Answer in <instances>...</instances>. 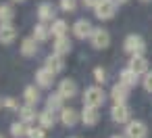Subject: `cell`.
I'll list each match as a JSON object with an SVG mask.
<instances>
[{
	"instance_id": "6da1fadb",
	"label": "cell",
	"mask_w": 152,
	"mask_h": 138,
	"mask_svg": "<svg viewBox=\"0 0 152 138\" xmlns=\"http://www.w3.org/2000/svg\"><path fill=\"white\" fill-rule=\"evenodd\" d=\"M117 0H100V2L96 4V9H94V15L100 19V21H108V19H113L115 17V13H117Z\"/></svg>"
},
{
	"instance_id": "7a4b0ae2",
	"label": "cell",
	"mask_w": 152,
	"mask_h": 138,
	"mask_svg": "<svg viewBox=\"0 0 152 138\" xmlns=\"http://www.w3.org/2000/svg\"><path fill=\"white\" fill-rule=\"evenodd\" d=\"M123 48H125V52H129V55H144V50H146V42H144L142 36L129 34V36L125 38V42H123Z\"/></svg>"
},
{
	"instance_id": "3957f363",
	"label": "cell",
	"mask_w": 152,
	"mask_h": 138,
	"mask_svg": "<svg viewBox=\"0 0 152 138\" xmlns=\"http://www.w3.org/2000/svg\"><path fill=\"white\" fill-rule=\"evenodd\" d=\"M104 92H102V88L100 86H90V88H86V92H83V105H92V107H100L102 103H104Z\"/></svg>"
},
{
	"instance_id": "277c9868",
	"label": "cell",
	"mask_w": 152,
	"mask_h": 138,
	"mask_svg": "<svg viewBox=\"0 0 152 138\" xmlns=\"http://www.w3.org/2000/svg\"><path fill=\"white\" fill-rule=\"evenodd\" d=\"M125 136L127 138H146L148 136V128L140 119H129L127 125H125Z\"/></svg>"
},
{
	"instance_id": "5b68a950",
	"label": "cell",
	"mask_w": 152,
	"mask_h": 138,
	"mask_svg": "<svg viewBox=\"0 0 152 138\" xmlns=\"http://www.w3.org/2000/svg\"><path fill=\"white\" fill-rule=\"evenodd\" d=\"M90 44H92L96 50L106 48V46L110 44V36H108V32H106V30H102V27L94 30V32H92V36H90Z\"/></svg>"
},
{
	"instance_id": "8992f818",
	"label": "cell",
	"mask_w": 152,
	"mask_h": 138,
	"mask_svg": "<svg viewBox=\"0 0 152 138\" xmlns=\"http://www.w3.org/2000/svg\"><path fill=\"white\" fill-rule=\"evenodd\" d=\"M129 107L125 103H115V107L110 109V119L115 123H127L129 121Z\"/></svg>"
},
{
	"instance_id": "52a82bcc",
	"label": "cell",
	"mask_w": 152,
	"mask_h": 138,
	"mask_svg": "<svg viewBox=\"0 0 152 138\" xmlns=\"http://www.w3.org/2000/svg\"><path fill=\"white\" fill-rule=\"evenodd\" d=\"M92 32H94V27H92V23H90L88 19H77L75 25H73V34H75V38H79V40H86V38L90 40Z\"/></svg>"
},
{
	"instance_id": "ba28073f",
	"label": "cell",
	"mask_w": 152,
	"mask_h": 138,
	"mask_svg": "<svg viewBox=\"0 0 152 138\" xmlns=\"http://www.w3.org/2000/svg\"><path fill=\"white\" fill-rule=\"evenodd\" d=\"M54 71L52 69H48V67H42V69H38L36 71V82H38V86L40 88H50L52 84H54Z\"/></svg>"
},
{
	"instance_id": "9c48e42d",
	"label": "cell",
	"mask_w": 152,
	"mask_h": 138,
	"mask_svg": "<svg viewBox=\"0 0 152 138\" xmlns=\"http://www.w3.org/2000/svg\"><path fill=\"white\" fill-rule=\"evenodd\" d=\"M98 119H100L98 107H92V105H83V111H81V121H83V125L92 128V125H96V123H98Z\"/></svg>"
},
{
	"instance_id": "30bf717a",
	"label": "cell",
	"mask_w": 152,
	"mask_h": 138,
	"mask_svg": "<svg viewBox=\"0 0 152 138\" xmlns=\"http://www.w3.org/2000/svg\"><path fill=\"white\" fill-rule=\"evenodd\" d=\"M17 38V30L13 23H0V44H13Z\"/></svg>"
},
{
	"instance_id": "8fae6325",
	"label": "cell",
	"mask_w": 152,
	"mask_h": 138,
	"mask_svg": "<svg viewBox=\"0 0 152 138\" xmlns=\"http://www.w3.org/2000/svg\"><path fill=\"white\" fill-rule=\"evenodd\" d=\"M110 98H113V103H127V98H129V86H125L123 82L115 84L113 90H110Z\"/></svg>"
},
{
	"instance_id": "7c38bea8",
	"label": "cell",
	"mask_w": 152,
	"mask_h": 138,
	"mask_svg": "<svg viewBox=\"0 0 152 138\" xmlns=\"http://www.w3.org/2000/svg\"><path fill=\"white\" fill-rule=\"evenodd\" d=\"M79 119H81V113H77V111L71 109V107H69V109L65 107V109L61 111V121H63V125H67V128H75Z\"/></svg>"
},
{
	"instance_id": "4fadbf2b",
	"label": "cell",
	"mask_w": 152,
	"mask_h": 138,
	"mask_svg": "<svg viewBox=\"0 0 152 138\" xmlns=\"http://www.w3.org/2000/svg\"><path fill=\"white\" fill-rule=\"evenodd\" d=\"M129 67H131L137 75H144V73L148 71V61H146L144 55H131V59H129Z\"/></svg>"
},
{
	"instance_id": "5bb4252c",
	"label": "cell",
	"mask_w": 152,
	"mask_h": 138,
	"mask_svg": "<svg viewBox=\"0 0 152 138\" xmlns=\"http://www.w3.org/2000/svg\"><path fill=\"white\" fill-rule=\"evenodd\" d=\"M63 98H73L75 94H77V84L73 82V80H63L61 84H58V90H56Z\"/></svg>"
},
{
	"instance_id": "9a60e30c",
	"label": "cell",
	"mask_w": 152,
	"mask_h": 138,
	"mask_svg": "<svg viewBox=\"0 0 152 138\" xmlns=\"http://www.w3.org/2000/svg\"><path fill=\"white\" fill-rule=\"evenodd\" d=\"M50 36H52V27L46 25V21H42V23H38V25L34 27V38H36L38 42H46Z\"/></svg>"
},
{
	"instance_id": "2e32d148",
	"label": "cell",
	"mask_w": 152,
	"mask_h": 138,
	"mask_svg": "<svg viewBox=\"0 0 152 138\" xmlns=\"http://www.w3.org/2000/svg\"><path fill=\"white\" fill-rule=\"evenodd\" d=\"M52 50H54L56 55H61V57L69 55V52H71V42H69V38H67V36L56 38V40H54V44H52Z\"/></svg>"
},
{
	"instance_id": "e0dca14e",
	"label": "cell",
	"mask_w": 152,
	"mask_h": 138,
	"mask_svg": "<svg viewBox=\"0 0 152 138\" xmlns=\"http://www.w3.org/2000/svg\"><path fill=\"white\" fill-rule=\"evenodd\" d=\"M137 73L131 69V67H125L121 73H119V82H123L125 86H129V88H133V86H137Z\"/></svg>"
},
{
	"instance_id": "ac0fdd59",
	"label": "cell",
	"mask_w": 152,
	"mask_h": 138,
	"mask_svg": "<svg viewBox=\"0 0 152 138\" xmlns=\"http://www.w3.org/2000/svg\"><path fill=\"white\" fill-rule=\"evenodd\" d=\"M38 52V40L36 38H23L21 42V55L23 57H36Z\"/></svg>"
},
{
	"instance_id": "d6986e66",
	"label": "cell",
	"mask_w": 152,
	"mask_h": 138,
	"mask_svg": "<svg viewBox=\"0 0 152 138\" xmlns=\"http://www.w3.org/2000/svg\"><path fill=\"white\" fill-rule=\"evenodd\" d=\"M38 123H40L42 128H46V130H50V128H54V123H56V117H54V111H50V109H46V111H42V113L38 115Z\"/></svg>"
},
{
	"instance_id": "ffe728a7",
	"label": "cell",
	"mask_w": 152,
	"mask_h": 138,
	"mask_svg": "<svg viewBox=\"0 0 152 138\" xmlns=\"http://www.w3.org/2000/svg\"><path fill=\"white\" fill-rule=\"evenodd\" d=\"M27 130H29V123H25L23 119L11 123V136L13 138H27Z\"/></svg>"
},
{
	"instance_id": "44dd1931",
	"label": "cell",
	"mask_w": 152,
	"mask_h": 138,
	"mask_svg": "<svg viewBox=\"0 0 152 138\" xmlns=\"http://www.w3.org/2000/svg\"><path fill=\"white\" fill-rule=\"evenodd\" d=\"M38 17L40 21H54V7L48 2H42L38 7Z\"/></svg>"
},
{
	"instance_id": "7402d4cb",
	"label": "cell",
	"mask_w": 152,
	"mask_h": 138,
	"mask_svg": "<svg viewBox=\"0 0 152 138\" xmlns=\"http://www.w3.org/2000/svg\"><path fill=\"white\" fill-rule=\"evenodd\" d=\"M46 67H48V69H52L54 73H61V71L65 69L63 57H61V55H56V52H54V55H50V57L46 59Z\"/></svg>"
},
{
	"instance_id": "603a6c76",
	"label": "cell",
	"mask_w": 152,
	"mask_h": 138,
	"mask_svg": "<svg viewBox=\"0 0 152 138\" xmlns=\"http://www.w3.org/2000/svg\"><path fill=\"white\" fill-rule=\"evenodd\" d=\"M13 19H15V9H13V4L2 2V4H0V23H11Z\"/></svg>"
},
{
	"instance_id": "cb8c5ba5",
	"label": "cell",
	"mask_w": 152,
	"mask_h": 138,
	"mask_svg": "<svg viewBox=\"0 0 152 138\" xmlns=\"http://www.w3.org/2000/svg\"><path fill=\"white\" fill-rule=\"evenodd\" d=\"M63 96L58 94V92H54V94H50L48 98H46V109H50V111H63L65 107H63Z\"/></svg>"
},
{
	"instance_id": "d4e9b609",
	"label": "cell",
	"mask_w": 152,
	"mask_h": 138,
	"mask_svg": "<svg viewBox=\"0 0 152 138\" xmlns=\"http://www.w3.org/2000/svg\"><path fill=\"white\" fill-rule=\"evenodd\" d=\"M36 105H25V107H21L19 109V115H21V119L25 121V123H34L36 119H38V115H36V109H34Z\"/></svg>"
},
{
	"instance_id": "484cf974",
	"label": "cell",
	"mask_w": 152,
	"mask_h": 138,
	"mask_svg": "<svg viewBox=\"0 0 152 138\" xmlns=\"http://www.w3.org/2000/svg\"><path fill=\"white\" fill-rule=\"evenodd\" d=\"M50 27H52V36H54V38L67 36V32H69V25H67V21H63V19H54Z\"/></svg>"
},
{
	"instance_id": "4316f807",
	"label": "cell",
	"mask_w": 152,
	"mask_h": 138,
	"mask_svg": "<svg viewBox=\"0 0 152 138\" xmlns=\"http://www.w3.org/2000/svg\"><path fill=\"white\" fill-rule=\"evenodd\" d=\"M23 98H25L27 105H38V103H40V92H38V88H36V86H27V88L23 90Z\"/></svg>"
},
{
	"instance_id": "83f0119b",
	"label": "cell",
	"mask_w": 152,
	"mask_h": 138,
	"mask_svg": "<svg viewBox=\"0 0 152 138\" xmlns=\"http://www.w3.org/2000/svg\"><path fill=\"white\" fill-rule=\"evenodd\" d=\"M44 132H46V128H42V125H29L27 138H44Z\"/></svg>"
},
{
	"instance_id": "f1b7e54d",
	"label": "cell",
	"mask_w": 152,
	"mask_h": 138,
	"mask_svg": "<svg viewBox=\"0 0 152 138\" xmlns=\"http://www.w3.org/2000/svg\"><path fill=\"white\" fill-rule=\"evenodd\" d=\"M61 11H65V13L77 11V0H61Z\"/></svg>"
},
{
	"instance_id": "f546056e",
	"label": "cell",
	"mask_w": 152,
	"mask_h": 138,
	"mask_svg": "<svg viewBox=\"0 0 152 138\" xmlns=\"http://www.w3.org/2000/svg\"><path fill=\"white\" fill-rule=\"evenodd\" d=\"M2 107H7L9 111H19V109H21V107H19V103H17L15 98H11V96L2 100Z\"/></svg>"
},
{
	"instance_id": "4dcf8cb0",
	"label": "cell",
	"mask_w": 152,
	"mask_h": 138,
	"mask_svg": "<svg viewBox=\"0 0 152 138\" xmlns=\"http://www.w3.org/2000/svg\"><path fill=\"white\" fill-rule=\"evenodd\" d=\"M94 77H96V82H98V84H104V82H106V69L96 67V69H94Z\"/></svg>"
},
{
	"instance_id": "1f68e13d",
	"label": "cell",
	"mask_w": 152,
	"mask_h": 138,
	"mask_svg": "<svg viewBox=\"0 0 152 138\" xmlns=\"http://www.w3.org/2000/svg\"><path fill=\"white\" fill-rule=\"evenodd\" d=\"M144 88H146V92H152V71L144 73Z\"/></svg>"
},
{
	"instance_id": "d6a6232c",
	"label": "cell",
	"mask_w": 152,
	"mask_h": 138,
	"mask_svg": "<svg viewBox=\"0 0 152 138\" xmlns=\"http://www.w3.org/2000/svg\"><path fill=\"white\" fill-rule=\"evenodd\" d=\"M83 2V7H88V9H96V4L100 2V0H81Z\"/></svg>"
},
{
	"instance_id": "836d02e7",
	"label": "cell",
	"mask_w": 152,
	"mask_h": 138,
	"mask_svg": "<svg viewBox=\"0 0 152 138\" xmlns=\"http://www.w3.org/2000/svg\"><path fill=\"white\" fill-rule=\"evenodd\" d=\"M110 138H127V136H121V134H115V136H110Z\"/></svg>"
},
{
	"instance_id": "e575fe53",
	"label": "cell",
	"mask_w": 152,
	"mask_h": 138,
	"mask_svg": "<svg viewBox=\"0 0 152 138\" xmlns=\"http://www.w3.org/2000/svg\"><path fill=\"white\" fill-rule=\"evenodd\" d=\"M117 2H119V4H125V2H129V0H117Z\"/></svg>"
},
{
	"instance_id": "d590c367",
	"label": "cell",
	"mask_w": 152,
	"mask_h": 138,
	"mask_svg": "<svg viewBox=\"0 0 152 138\" xmlns=\"http://www.w3.org/2000/svg\"><path fill=\"white\" fill-rule=\"evenodd\" d=\"M13 2H25V0H13Z\"/></svg>"
},
{
	"instance_id": "8d00e7d4",
	"label": "cell",
	"mask_w": 152,
	"mask_h": 138,
	"mask_svg": "<svg viewBox=\"0 0 152 138\" xmlns=\"http://www.w3.org/2000/svg\"><path fill=\"white\" fill-rule=\"evenodd\" d=\"M142 2H148V0H142Z\"/></svg>"
},
{
	"instance_id": "74e56055",
	"label": "cell",
	"mask_w": 152,
	"mask_h": 138,
	"mask_svg": "<svg viewBox=\"0 0 152 138\" xmlns=\"http://www.w3.org/2000/svg\"><path fill=\"white\" fill-rule=\"evenodd\" d=\"M0 138H4V136H2V134H0Z\"/></svg>"
},
{
	"instance_id": "f35d334b",
	"label": "cell",
	"mask_w": 152,
	"mask_h": 138,
	"mask_svg": "<svg viewBox=\"0 0 152 138\" xmlns=\"http://www.w3.org/2000/svg\"><path fill=\"white\" fill-rule=\"evenodd\" d=\"M0 105H2V103H0Z\"/></svg>"
}]
</instances>
